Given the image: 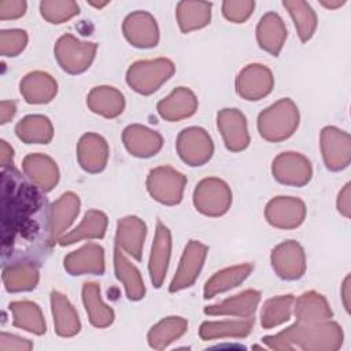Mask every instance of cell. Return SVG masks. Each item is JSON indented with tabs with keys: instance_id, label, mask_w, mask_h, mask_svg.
<instances>
[{
	"instance_id": "cell-1",
	"label": "cell",
	"mask_w": 351,
	"mask_h": 351,
	"mask_svg": "<svg viewBox=\"0 0 351 351\" xmlns=\"http://www.w3.org/2000/svg\"><path fill=\"white\" fill-rule=\"evenodd\" d=\"M298 125V107L288 97L276 101L258 117V130L261 136L271 143H278L291 137Z\"/></svg>"
},
{
	"instance_id": "cell-2",
	"label": "cell",
	"mask_w": 351,
	"mask_h": 351,
	"mask_svg": "<svg viewBox=\"0 0 351 351\" xmlns=\"http://www.w3.org/2000/svg\"><path fill=\"white\" fill-rule=\"evenodd\" d=\"M174 73L171 60L159 58L154 60H138L126 73L128 85L141 95L155 92Z\"/></svg>"
},
{
	"instance_id": "cell-3",
	"label": "cell",
	"mask_w": 351,
	"mask_h": 351,
	"mask_svg": "<svg viewBox=\"0 0 351 351\" xmlns=\"http://www.w3.org/2000/svg\"><path fill=\"white\" fill-rule=\"evenodd\" d=\"M97 45L95 43L80 41L71 34L59 37L55 44V58L60 67L70 74H80L89 69L95 59Z\"/></svg>"
},
{
	"instance_id": "cell-4",
	"label": "cell",
	"mask_w": 351,
	"mask_h": 351,
	"mask_svg": "<svg viewBox=\"0 0 351 351\" xmlns=\"http://www.w3.org/2000/svg\"><path fill=\"white\" fill-rule=\"evenodd\" d=\"M193 204L196 210L204 215L221 217L232 204L230 188L219 178H204L196 185L193 192Z\"/></svg>"
},
{
	"instance_id": "cell-5",
	"label": "cell",
	"mask_w": 351,
	"mask_h": 351,
	"mask_svg": "<svg viewBox=\"0 0 351 351\" xmlns=\"http://www.w3.org/2000/svg\"><path fill=\"white\" fill-rule=\"evenodd\" d=\"M186 178L180 171L170 166L152 169L147 178V189L149 195L162 204H178L182 199V192Z\"/></svg>"
},
{
	"instance_id": "cell-6",
	"label": "cell",
	"mask_w": 351,
	"mask_h": 351,
	"mask_svg": "<svg viewBox=\"0 0 351 351\" xmlns=\"http://www.w3.org/2000/svg\"><path fill=\"white\" fill-rule=\"evenodd\" d=\"M177 152L189 166H202L211 159L214 145L204 129L192 126L184 129L178 134Z\"/></svg>"
},
{
	"instance_id": "cell-7",
	"label": "cell",
	"mask_w": 351,
	"mask_h": 351,
	"mask_svg": "<svg viewBox=\"0 0 351 351\" xmlns=\"http://www.w3.org/2000/svg\"><path fill=\"white\" fill-rule=\"evenodd\" d=\"M271 173L281 184L303 186L310 181L313 170L308 159L303 155L298 152H282L273 160Z\"/></svg>"
},
{
	"instance_id": "cell-8",
	"label": "cell",
	"mask_w": 351,
	"mask_h": 351,
	"mask_svg": "<svg viewBox=\"0 0 351 351\" xmlns=\"http://www.w3.org/2000/svg\"><path fill=\"white\" fill-rule=\"evenodd\" d=\"M271 71L259 63L245 66L236 78V90L245 100H259L273 89Z\"/></svg>"
},
{
	"instance_id": "cell-9",
	"label": "cell",
	"mask_w": 351,
	"mask_h": 351,
	"mask_svg": "<svg viewBox=\"0 0 351 351\" xmlns=\"http://www.w3.org/2000/svg\"><path fill=\"white\" fill-rule=\"evenodd\" d=\"M271 266L278 277L298 280L306 270V258L302 245L293 240L278 244L270 256Z\"/></svg>"
},
{
	"instance_id": "cell-10",
	"label": "cell",
	"mask_w": 351,
	"mask_h": 351,
	"mask_svg": "<svg viewBox=\"0 0 351 351\" xmlns=\"http://www.w3.org/2000/svg\"><path fill=\"white\" fill-rule=\"evenodd\" d=\"M206 256H207V247L200 241L191 240L182 252L177 273L170 282L169 291L177 292L191 287L196 281L203 267Z\"/></svg>"
},
{
	"instance_id": "cell-11",
	"label": "cell",
	"mask_w": 351,
	"mask_h": 351,
	"mask_svg": "<svg viewBox=\"0 0 351 351\" xmlns=\"http://www.w3.org/2000/svg\"><path fill=\"white\" fill-rule=\"evenodd\" d=\"M306 215L304 203L298 197L277 196L271 199L265 210L267 222L280 229L298 228Z\"/></svg>"
},
{
	"instance_id": "cell-12",
	"label": "cell",
	"mask_w": 351,
	"mask_h": 351,
	"mask_svg": "<svg viewBox=\"0 0 351 351\" xmlns=\"http://www.w3.org/2000/svg\"><path fill=\"white\" fill-rule=\"evenodd\" d=\"M125 38L137 48H151L159 41V29L155 18L147 11L129 14L122 25Z\"/></svg>"
},
{
	"instance_id": "cell-13",
	"label": "cell",
	"mask_w": 351,
	"mask_h": 351,
	"mask_svg": "<svg viewBox=\"0 0 351 351\" xmlns=\"http://www.w3.org/2000/svg\"><path fill=\"white\" fill-rule=\"evenodd\" d=\"M217 125L229 151L239 152L248 147L250 134L243 112L236 108H223L217 115Z\"/></svg>"
},
{
	"instance_id": "cell-14",
	"label": "cell",
	"mask_w": 351,
	"mask_h": 351,
	"mask_svg": "<svg viewBox=\"0 0 351 351\" xmlns=\"http://www.w3.org/2000/svg\"><path fill=\"white\" fill-rule=\"evenodd\" d=\"M80 213V199L73 192L63 193L56 202L52 203L48 217V234L49 244H55L64 234L69 226L74 222Z\"/></svg>"
},
{
	"instance_id": "cell-15",
	"label": "cell",
	"mask_w": 351,
	"mask_h": 351,
	"mask_svg": "<svg viewBox=\"0 0 351 351\" xmlns=\"http://www.w3.org/2000/svg\"><path fill=\"white\" fill-rule=\"evenodd\" d=\"M321 151L324 162L329 170L337 171L350 163V136L333 126H326L321 132Z\"/></svg>"
},
{
	"instance_id": "cell-16",
	"label": "cell",
	"mask_w": 351,
	"mask_h": 351,
	"mask_svg": "<svg viewBox=\"0 0 351 351\" xmlns=\"http://www.w3.org/2000/svg\"><path fill=\"white\" fill-rule=\"evenodd\" d=\"M170 252H171V234L167 226H165L160 221L156 223L155 230V239L151 248L149 255V277L154 284V287L159 288L166 277L169 261H170Z\"/></svg>"
},
{
	"instance_id": "cell-17",
	"label": "cell",
	"mask_w": 351,
	"mask_h": 351,
	"mask_svg": "<svg viewBox=\"0 0 351 351\" xmlns=\"http://www.w3.org/2000/svg\"><path fill=\"white\" fill-rule=\"evenodd\" d=\"M64 269L71 276L103 274L104 250L95 243H88L64 258Z\"/></svg>"
},
{
	"instance_id": "cell-18",
	"label": "cell",
	"mask_w": 351,
	"mask_h": 351,
	"mask_svg": "<svg viewBox=\"0 0 351 351\" xmlns=\"http://www.w3.org/2000/svg\"><path fill=\"white\" fill-rule=\"evenodd\" d=\"M22 169L32 184L41 192H49L59 181L56 163L47 155L30 154L23 159Z\"/></svg>"
},
{
	"instance_id": "cell-19",
	"label": "cell",
	"mask_w": 351,
	"mask_h": 351,
	"mask_svg": "<svg viewBox=\"0 0 351 351\" xmlns=\"http://www.w3.org/2000/svg\"><path fill=\"white\" fill-rule=\"evenodd\" d=\"M80 166L88 173L101 171L108 159V145L106 140L96 133L84 134L77 147Z\"/></svg>"
},
{
	"instance_id": "cell-20",
	"label": "cell",
	"mask_w": 351,
	"mask_h": 351,
	"mask_svg": "<svg viewBox=\"0 0 351 351\" xmlns=\"http://www.w3.org/2000/svg\"><path fill=\"white\" fill-rule=\"evenodd\" d=\"M123 144L130 155L137 158H149L155 155L163 144L162 136L141 125H130L123 130Z\"/></svg>"
},
{
	"instance_id": "cell-21",
	"label": "cell",
	"mask_w": 351,
	"mask_h": 351,
	"mask_svg": "<svg viewBox=\"0 0 351 351\" xmlns=\"http://www.w3.org/2000/svg\"><path fill=\"white\" fill-rule=\"evenodd\" d=\"M196 108L197 99L195 93L185 86H178L166 99L158 103L159 115L169 122L189 118L195 114Z\"/></svg>"
},
{
	"instance_id": "cell-22",
	"label": "cell",
	"mask_w": 351,
	"mask_h": 351,
	"mask_svg": "<svg viewBox=\"0 0 351 351\" xmlns=\"http://www.w3.org/2000/svg\"><path fill=\"white\" fill-rule=\"evenodd\" d=\"M145 234L147 226L140 218L133 215L125 217L119 219L117 225V245L134 259L140 261Z\"/></svg>"
},
{
	"instance_id": "cell-23",
	"label": "cell",
	"mask_w": 351,
	"mask_h": 351,
	"mask_svg": "<svg viewBox=\"0 0 351 351\" xmlns=\"http://www.w3.org/2000/svg\"><path fill=\"white\" fill-rule=\"evenodd\" d=\"M287 38V27L277 12H266L258 22L256 40L262 49L277 56Z\"/></svg>"
},
{
	"instance_id": "cell-24",
	"label": "cell",
	"mask_w": 351,
	"mask_h": 351,
	"mask_svg": "<svg viewBox=\"0 0 351 351\" xmlns=\"http://www.w3.org/2000/svg\"><path fill=\"white\" fill-rule=\"evenodd\" d=\"M23 99L30 104H43L51 101L56 92V81L44 71H32L26 74L19 85Z\"/></svg>"
},
{
	"instance_id": "cell-25",
	"label": "cell",
	"mask_w": 351,
	"mask_h": 351,
	"mask_svg": "<svg viewBox=\"0 0 351 351\" xmlns=\"http://www.w3.org/2000/svg\"><path fill=\"white\" fill-rule=\"evenodd\" d=\"M261 300V293L255 289H247L239 295L225 299L221 303L207 306L204 313L208 315H236L248 318L256 310Z\"/></svg>"
},
{
	"instance_id": "cell-26",
	"label": "cell",
	"mask_w": 351,
	"mask_h": 351,
	"mask_svg": "<svg viewBox=\"0 0 351 351\" xmlns=\"http://www.w3.org/2000/svg\"><path fill=\"white\" fill-rule=\"evenodd\" d=\"M88 107L99 115L106 118L118 117L125 107L123 95L114 86H96L93 88L86 99Z\"/></svg>"
},
{
	"instance_id": "cell-27",
	"label": "cell",
	"mask_w": 351,
	"mask_h": 351,
	"mask_svg": "<svg viewBox=\"0 0 351 351\" xmlns=\"http://www.w3.org/2000/svg\"><path fill=\"white\" fill-rule=\"evenodd\" d=\"M114 269L117 278L123 284L126 295L130 300H140L144 298L145 288L140 271L125 256L123 251L117 245L114 250Z\"/></svg>"
},
{
	"instance_id": "cell-28",
	"label": "cell",
	"mask_w": 351,
	"mask_h": 351,
	"mask_svg": "<svg viewBox=\"0 0 351 351\" xmlns=\"http://www.w3.org/2000/svg\"><path fill=\"white\" fill-rule=\"evenodd\" d=\"M51 306H52L55 330L59 336L70 337L80 332L81 325H80L78 314L63 293L53 291L51 293Z\"/></svg>"
},
{
	"instance_id": "cell-29",
	"label": "cell",
	"mask_w": 351,
	"mask_h": 351,
	"mask_svg": "<svg viewBox=\"0 0 351 351\" xmlns=\"http://www.w3.org/2000/svg\"><path fill=\"white\" fill-rule=\"evenodd\" d=\"M211 7L213 4L208 1H180L176 16L181 32L189 33L207 26L211 19Z\"/></svg>"
},
{
	"instance_id": "cell-30",
	"label": "cell",
	"mask_w": 351,
	"mask_h": 351,
	"mask_svg": "<svg viewBox=\"0 0 351 351\" xmlns=\"http://www.w3.org/2000/svg\"><path fill=\"white\" fill-rule=\"evenodd\" d=\"M251 263H243L236 265L232 267H226L223 270L217 271L213 277H210L204 285L203 295L206 299L214 298L218 293H222L225 291H229L239 284H241L252 271Z\"/></svg>"
},
{
	"instance_id": "cell-31",
	"label": "cell",
	"mask_w": 351,
	"mask_h": 351,
	"mask_svg": "<svg viewBox=\"0 0 351 351\" xmlns=\"http://www.w3.org/2000/svg\"><path fill=\"white\" fill-rule=\"evenodd\" d=\"M107 229V217L99 210H89L82 222L59 239L60 245H69L85 239H101Z\"/></svg>"
},
{
	"instance_id": "cell-32",
	"label": "cell",
	"mask_w": 351,
	"mask_h": 351,
	"mask_svg": "<svg viewBox=\"0 0 351 351\" xmlns=\"http://www.w3.org/2000/svg\"><path fill=\"white\" fill-rule=\"evenodd\" d=\"M3 284L8 292H23L36 288L38 270L33 263L18 262L3 269Z\"/></svg>"
},
{
	"instance_id": "cell-33",
	"label": "cell",
	"mask_w": 351,
	"mask_h": 351,
	"mask_svg": "<svg viewBox=\"0 0 351 351\" xmlns=\"http://www.w3.org/2000/svg\"><path fill=\"white\" fill-rule=\"evenodd\" d=\"M82 300L89 321L97 328H106L114 321V311L100 298V287L96 282H85L82 287Z\"/></svg>"
},
{
	"instance_id": "cell-34",
	"label": "cell",
	"mask_w": 351,
	"mask_h": 351,
	"mask_svg": "<svg viewBox=\"0 0 351 351\" xmlns=\"http://www.w3.org/2000/svg\"><path fill=\"white\" fill-rule=\"evenodd\" d=\"M295 303V315L299 322H321L332 317V311L325 298L314 291L304 292Z\"/></svg>"
},
{
	"instance_id": "cell-35",
	"label": "cell",
	"mask_w": 351,
	"mask_h": 351,
	"mask_svg": "<svg viewBox=\"0 0 351 351\" xmlns=\"http://www.w3.org/2000/svg\"><path fill=\"white\" fill-rule=\"evenodd\" d=\"M15 133L26 144H48L52 140L53 128L44 115H27L18 122Z\"/></svg>"
},
{
	"instance_id": "cell-36",
	"label": "cell",
	"mask_w": 351,
	"mask_h": 351,
	"mask_svg": "<svg viewBox=\"0 0 351 351\" xmlns=\"http://www.w3.org/2000/svg\"><path fill=\"white\" fill-rule=\"evenodd\" d=\"M10 310L12 313L14 326L36 335L45 333V321L40 307L36 303L29 300L12 302L10 303Z\"/></svg>"
},
{
	"instance_id": "cell-37",
	"label": "cell",
	"mask_w": 351,
	"mask_h": 351,
	"mask_svg": "<svg viewBox=\"0 0 351 351\" xmlns=\"http://www.w3.org/2000/svg\"><path fill=\"white\" fill-rule=\"evenodd\" d=\"M282 5L288 10L300 40L303 43L308 41L317 29L318 19L315 11L303 0H284Z\"/></svg>"
},
{
	"instance_id": "cell-38",
	"label": "cell",
	"mask_w": 351,
	"mask_h": 351,
	"mask_svg": "<svg viewBox=\"0 0 351 351\" xmlns=\"http://www.w3.org/2000/svg\"><path fill=\"white\" fill-rule=\"evenodd\" d=\"M254 326V318L219 321V322H203L199 335L204 340L218 337H244Z\"/></svg>"
},
{
	"instance_id": "cell-39",
	"label": "cell",
	"mask_w": 351,
	"mask_h": 351,
	"mask_svg": "<svg viewBox=\"0 0 351 351\" xmlns=\"http://www.w3.org/2000/svg\"><path fill=\"white\" fill-rule=\"evenodd\" d=\"M188 324L181 317H167L158 322L148 333L149 346L154 348H163L171 341L177 340L186 330Z\"/></svg>"
},
{
	"instance_id": "cell-40",
	"label": "cell",
	"mask_w": 351,
	"mask_h": 351,
	"mask_svg": "<svg viewBox=\"0 0 351 351\" xmlns=\"http://www.w3.org/2000/svg\"><path fill=\"white\" fill-rule=\"evenodd\" d=\"M295 298L292 295H281L265 302L261 313V324L263 328L277 326L291 318Z\"/></svg>"
},
{
	"instance_id": "cell-41",
	"label": "cell",
	"mask_w": 351,
	"mask_h": 351,
	"mask_svg": "<svg viewBox=\"0 0 351 351\" xmlns=\"http://www.w3.org/2000/svg\"><path fill=\"white\" fill-rule=\"evenodd\" d=\"M41 16L49 23H63L80 12V7L73 0H44L40 3Z\"/></svg>"
},
{
	"instance_id": "cell-42",
	"label": "cell",
	"mask_w": 351,
	"mask_h": 351,
	"mask_svg": "<svg viewBox=\"0 0 351 351\" xmlns=\"http://www.w3.org/2000/svg\"><path fill=\"white\" fill-rule=\"evenodd\" d=\"M27 44V34L21 29L1 30L0 53L3 56H18Z\"/></svg>"
},
{
	"instance_id": "cell-43",
	"label": "cell",
	"mask_w": 351,
	"mask_h": 351,
	"mask_svg": "<svg viewBox=\"0 0 351 351\" xmlns=\"http://www.w3.org/2000/svg\"><path fill=\"white\" fill-rule=\"evenodd\" d=\"M255 8V3L251 0H226L222 3L223 16L233 23L245 22Z\"/></svg>"
},
{
	"instance_id": "cell-44",
	"label": "cell",
	"mask_w": 351,
	"mask_h": 351,
	"mask_svg": "<svg viewBox=\"0 0 351 351\" xmlns=\"http://www.w3.org/2000/svg\"><path fill=\"white\" fill-rule=\"evenodd\" d=\"M26 8L27 4L23 0H3L0 1V19H18L25 15Z\"/></svg>"
},
{
	"instance_id": "cell-45",
	"label": "cell",
	"mask_w": 351,
	"mask_h": 351,
	"mask_svg": "<svg viewBox=\"0 0 351 351\" xmlns=\"http://www.w3.org/2000/svg\"><path fill=\"white\" fill-rule=\"evenodd\" d=\"M33 344L22 337L1 332L0 333V350L1 351H10V350H30Z\"/></svg>"
},
{
	"instance_id": "cell-46",
	"label": "cell",
	"mask_w": 351,
	"mask_h": 351,
	"mask_svg": "<svg viewBox=\"0 0 351 351\" xmlns=\"http://www.w3.org/2000/svg\"><path fill=\"white\" fill-rule=\"evenodd\" d=\"M337 210L344 215L350 217V182L344 185L343 191L339 193L337 199Z\"/></svg>"
},
{
	"instance_id": "cell-47",
	"label": "cell",
	"mask_w": 351,
	"mask_h": 351,
	"mask_svg": "<svg viewBox=\"0 0 351 351\" xmlns=\"http://www.w3.org/2000/svg\"><path fill=\"white\" fill-rule=\"evenodd\" d=\"M16 112V106L14 101H8V100H3L0 103V123L4 125L7 122H10L14 115Z\"/></svg>"
},
{
	"instance_id": "cell-48",
	"label": "cell",
	"mask_w": 351,
	"mask_h": 351,
	"mask_svg": "<svg viewBox=\"0 0 351 351\" xmlns=\"http://www.w3.org/2000/svg\"><path fill=\"white\" fill-rule=\"evenodd\" d=\"M12 156H14L12 148L7 144V141L1 140L0 141V160H1L3 169H5L7 166L12 165Z\"/></svg>"
},
{
	"instance_id": "cell-49",
	"label": "cell",
	"mask_w": 351,
	"mask_h": 351,
	"mask_svg": "<svg viewBox=\"0 0 351 351\" xmlns=\"http://www.w3.org/2000/svg\"><path fill=\"white\" fill-rule=\"evenodd\" d=\"M325 8H329V10H336V8H339V7H341V5H344L346 4V0H322V1H319Z\"/></svg>"
},
{
	"instance_id": "cell-50",
	"label": "cell",
	"mask_w": 351,
	"mask_h": 351,
	"mask_svg": "<svg viewBox=\"0 0 351 351\" xmlns=\"http://www.w3.org/2000/svg\"><path fill=\"white\" fill-rule=\"evenodd\" d=\"M348 280H350V277H347L346 278V281H344V287H343V293H344V304H346V308L347 310H350V304H348V292H347V288H348Z\"/></svg>"
},
{
	"instance_id": "cell-51",
	"label": "cell",
	"mask_w": 351,
	"mask_h": 351,
	"mask_svg": "<svg viewBox=\"0 0 351 351\" xmlns=\"http://www.w3.org/2000/svg\"><path fill=\"white\" fill-rule=\"evenodd\" d=\"M89 4H90V5H93V7H96V8H101V7H104V5H107V4H108V1H103V3H96V1H89Z\"/></svg>"
}]
</instances>
